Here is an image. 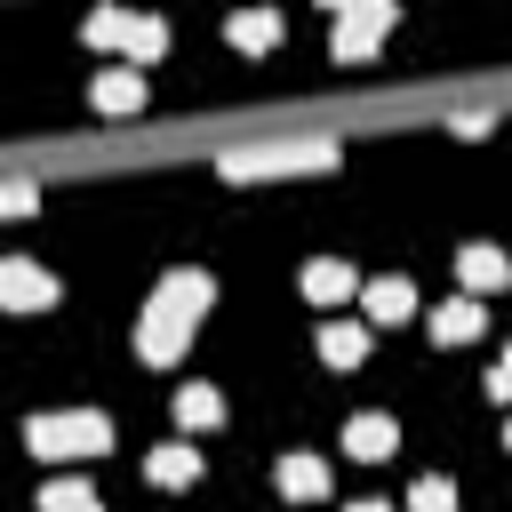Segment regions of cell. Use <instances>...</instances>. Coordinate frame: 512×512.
Returning <instances> with one entry per match:
<instances>
[{
  "label": "cell",
  "instance_id": "30bf717a",
  "mask_svg": "<svg viewBox=\"0 0 512 512\" xmlns=\"http://www.w3.org/2000/svg\"><path fill=\"white\" fill-rule=\"evenodd\" d=\"M152 304H168V312H184V320H200V312L216 304V280H208V272H168Z\"/></svg>",
  "mask_w": 512,
  "mask_h": 512
},
{
  "label": "cell",
  "instance_id": "9c48e42d",
  "mask_svg": "<svg viewBox=\"0 0 512 512\" xmlns=\"http://www.w3.org/2000/svg\"><path fill=\"white\" fill-rule=\"evenodd\" d=\"M280 496H288V504H320V496H328V464H320L312 448L280 456Z\"/></svg>",
  "mask_w": 512,
  "mask_h": 512
},
{
  "label": "cell",
  "instance_id": "cb8c5ba5",
  "mask_svg": "<svg viewBox=\"0 0 512 512\" xmlns=\"http://www.w3.org/2000/svg\"><path fill=\"white\" fill-rule=\"evenodd\" d=\"M352 512H392V504H376V496H368V504H352Z\"/></svg>",
  "mask_w": 512,
  "mask_h": 512
},
{
  "label": "cell",
  "instance_id": "d4e9b609",
  "mask_svg": "<svg viewBox=\"0 0 512 512\" xmlns=\"http://www.w3.org/2000/svg\"><path fill=\"white\" fill-rule=\"evenodd\" d=\"M504 448H512V416H504Z\"/></svg>",
  "mask_w": 512,
  "mask_h": 512
},
{
  "label": "cell",
  "instance_id": "5bb4252c",
  "mask_svg": "<svg viewBox=\"0 0 512 512\" xmlns=\"http://www.w3.org/2000/svg\"><path fill=\"white\" fill-rule=\"evenodd\" d=\"M424 328H432V344H472L488 320H480V304H472V296H448V304H440Z\"/></svg>",
  "mask_w": 512,
  "mask_h": 512
},
{
  "label": "cell",
  "instance_id": "ac0fdd59",
  "mask_svg": "<svg viewBox=\"0 0 512 512\" xmlns=\"http://www.w3.org/2000/svg\"><path fill=\"white\" fill-rule=\"evenodd\" d=\"M456 272H464V288H472V296H488V288H504V280H512V264H504L496 248H464V256H456Z\"/></svg>",
  "mask_w": 512,
  "mask_h": 512
},
{
  "label": "cell",
  "instance_id": "e0dca14e",
  "mask_svg": "<svg viewBox=\"0 0 512 512\" xmlns=\"http://www.w3.org/2000/svg\"><path fill=\"white\" fill-rule=\"evenodd\" d=\"M120 56H128V64H160V56H168V24H160V16H128V24H120Z\"/></svg>",
  "mask_w": 512,
  "mask_h": 512
},
{
  "label": "cell",
  "instance_id": "52a82bcc",
  "mask_svg": "<svg viewBox=\"0 0 512 512\" xmlns=\"http://www.w3.org/2000/svg\"><path fill=\"white\" fill-rule=\"evenodd\" d=\"M296 288H304L312 304H344V296H352L360 280H352V264H344V256H312V264L296 272Z\"/></svg>",
  "mask_w": 512,
  "mask_h": 512
},
{
  "label": "cell",
  "instance_id": "484cf974",
  "mask_svg": "<svg viewBox=\"0 0 512 512\" xmlns=\"http://www.w3.org/2000/svg\"><path fill=\"white\" fill-rule=\"evenodd\" d=\"M328 8H352V0H328Z\"/></svg>",
  "mask_w": 512,
  "mask_h": 512
},
{
  "label": "cell",
  "instance_id": "8fae6325",
  "mask_svg": "<svg viewBox=\"0 0 512 512\" xmlns=\"http://www.w3.org/2000/svg\"><path fill=\"white\" fill-rule=\"evenodd\" d=\"M320 360L328 368H360L368 360V320H320Z\"/></svg>",
  "mask_w": 512,
  "mask_h": 512
},
{
  "label": "cell",
  "instance_id": "6da1fadb",
  "mask_svg": "<svg viewBox=\"0 0 512 512\" xmlns=\"http://www.w3.org/2000/svg\"><path fill=\"white\" fill-rule=\"evenodd\" d=\"M24 448H32V456H48V464H64V456H104V448H112V424H104L96 408L32 416V424H24Z\"/></svg>",
  "mask_w": 512,
  "mask_h": 512
},
{
  "label": "cell",
  "instance_id": "2e32d148",
  "mask_svg": "<svg viewBox=\"0 0 512 512\" xmlns=\"http://www.w3.org/2000/svg\"><path fill=\"white\" fill-rule=\"evenodd\" d=\"M144 472H152V488H192V480H200V448L168 440V448H152V456H144Z\"/></svg>",
  "mask_w": 512,
  "mask_h": 512
},
{
  "label": "cell",
  "instance_id": "44dd1931",
  "mask_svg": "<svg viewBox=\"0 0 512 512\" xmlns=\"http://www.w3.org/2000/svg\"><path fill=\"white\" fill-rule=\"evenodd\" d=\"M120 24H128V8H96L88 16V48H120Z\"/></svg>",
  "mask_w": 512,
  "mask_h": 512
},
{
  "label": "cell",
  "instance_id": "7c38bea8",
  "mask_svg": "<svg viewBox=\"0 0 512 512\" xmlns=\"http://www.w3.org/2000/svg\"><path fill=\"white\" fill-rule=\"evenodd\" d=\"M96 112H112V120H120V112H144V72H136V64H128V72H120V64L96 72Z\"/></svg>",
  "mask_w": 512,
  "mask_h": 512
},
{
  "label": "cell",
  "instance_id": "603a6c76",
  "mask_svg": "<svg viewBox=\"0 0 512 512\" xmlns=\"http://www.w3.org/2000/svg\"><path fill=\"white\" fill-rule=\"evenodd\" d=\"M488 400H504V408H512V344H504V360H496V376H488Z\"/></svg>",
  "mask_w": 512,
  "mask_h": 512
},
{
  "label": "cell",
  "instance_id": "8992f818",
  "mask_svg": "<svg viewBox=\"0 0 512 512\" xmlns=\"http://www.w3.org/2000/svg\"><path fill=\"white\" fill-rule=\"evenodd\" d=\"M280 32H288V24H280L272 8H232V24H224V40H232L240 56H272V48H280Z\"/></svg>",
  "mask_w": 512,
  "mask_h": 512
},
{
  "label": "cell",
  "instance_id": "9a60e30c",
  "mask_svg": "<svg viewBox=\"0 0 512 512\" xmlns=\"http://www.w3.org/2000/svg\"><path fill=\"white\" fill-rule=\"evenodd\" d=\"M176 424L184 432H216L224 424V392L216 384H176Z\"/></svg>",
  "mask_w": 512,
  "mask_h": 512
},
{
  "label": "cell",
  "instance_id": "5b68a950",
  "mask_svg": "<svg viewBox=\"0 0 512 512\" xmlns=\"http://www.w3.org/2000/svg\"><path fill=\"white\" fill-rule=\"evenodd\" d=\"M56 304V280L24 256H0V312H48Z\"/></svg>",
  "mask_w": 512,
  "mask_h": 512
},
{
  "label": "cell",
  "instance_id": "d6986e66",
  "mask_svg": "<svg viewBox=\"0 0 512 512\" xmlns=\"http://www.w3.org/2000/svg\"><path fill=\"white\" fill-rule=\"evenodd\" d=\"M40 512H96V488L88 480H48L40 488Z\"/></svg>",
  "mask_w": 512,
  "mask_h": 512
},
{
  "label": "cell",
  "instance_id": "7402d4cb",
  "mask_svg": "<svg viewBox=\"0 0 512 512\" xmlns=\"http://www.w3.org/2000/svg\"><path fill=\"white\" fill-rule=\"evenodd\" d=\"M32 208H40L32 184H0V216H32Z\"/></svg>",
  "mask_w": 512,
  "mask_h": 512
},
{
  "label": "cell",
  "instance_id": "ffe728a7",
  "mask_svg": "<svg viewBox=\"0 0 512 512\" xmlns=\"http://www.w3.org/2000/svg\"><path fill=\"white\" fill-rule=\"evenodd\" d=\"M408 512H456V488H448L440 472H424V480L408 488Z\"/></svg>",
  "mask_w": 512,
  "mask_h": 512
},
{
  "label": "cell",
  "instance_id": "7a4b0ae2",
  "mask_svg": "<svg viewBox=\"0 0 512 512\" xmlns=\"http://www.w3.org/2000/svg\"><path fill=\"white\" fill-rule=\"evenodd\" d=\"M232 184H248V176H312V168H336V144L320 136V144H272V152H224L216 160Z\"/></svg>",
  "mask_w": 512,
  "mask_h": 512
},
{
  "label": "cell",
  "instance_id": "277c9868",
  "mask_svg": "<svg viewBox=\"0 0 512 512\" xmlns=\"http://www.w3.org/2000/svg\"><path fill=\"white\" fill-rule=\"evenodd\" d=\"M192 328H200V320H184V312H168V304H152V312L136 320V352H144L152 368H168V360H184V344H192Z\"/></svg>",
  "mask_w": 512,
  "mask_h": 512
},
{
  "label": "cell",
  "instance_id": "4fadbf2b",
  "mask_svg": "<svg viewBox=\"0 0 512 512\" xmlns=\"http://www.w3.org/2000/svg\"><path fill=\"white\" fill-rule=\"evenodd\" d=\"M360 304H368V320H384V328H392V320H408V312H416V288H408L400 272H384V280H368V288H360Z\"/></svg>",
  "mask_w": 512,
  "mask_h": 512
},
{
  "label": "cell",
  "instance_id": "ba28073f",
  "mask_svg": "<svg viewBox=\"0 0 512 512\" xmlns=\"http://www.w3.org/2000/svg\"><path fill=\"white\" fill-rule=\"evenodd\" d=\"M344 448H352V456H360V464H384V456H392V448H400V424H392V416H376V408H368V416H352V424H344Z\"/></svg>",
  "mask_w": 512,
  "mask_h": 512
},
{
  "label": "cell",
  "instance_id": "3957f363",
  "mask_svg": "<svg viewBox=\"0 0 512 512\" xmlns=\"http://www.w3.org/2000/svg\"><path fill=\"white\" fill-rule=\"evenodd\" d=\"M392 16H400L392 0H352V8H336V40H328V48H336V64L376 56V48H384V32H392Z\"/></svg>",
  "mask_w": 512,
  "mask_h": 512
}]
</instances>
